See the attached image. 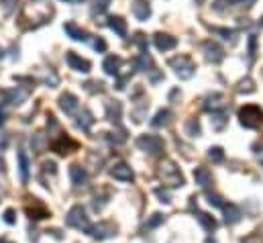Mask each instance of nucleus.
<instances>
[{
	"label": "nucleus",
	"instance_id": "35",
	"mask_svg": "<svg viewBox=\"0 0 263 243\" xmlns=\"http://www.w3.org/2000/svg\"><path fill=\"white\" fill-rule=\"evenodd\" d=\"M108 4H110V0H94V6H92V10L94 13H104V10L108 8Z\"/></svg>",
	"mask_w": 263,
	"mask_h": 243
},
{
	"label": "nucleus",
	"instance_id": "33",
	"mask_svg": "<svg viewBox=\"0 0 263 243\" xmlns=\"http://www.w3.org/2000/svg\"><path fill=\"white\" fill-rule=\"evenodd\" d=\"M163 223V215L162 213H155V215H151V219L145 223V229H155V227H159Z\"/></svg>",
	"mask_w": 263,
	"mask_h": 243
},
{
	"label": "nucleus",
	"instance_id": "8",
	"mask_svg": "<svg viewBox=\"0 0 263 243\" xmlns=\"http://www.w3.org/2000/svg\"><path fill=\"white\" fill-rule=\"evenodd\" d=\"M202 51H204V57L210 62V64H221L224 60V51L223 47L216 41L208 39V41H204L202 43Z\"/></svg>",
	"mask_w": 263,
	"mask_h": 243
},
{
	"label": "nucleus",
	"instance_id": "46",
	"mask_svg": "<svg viewBox=\"0 0 263 243\" xmlns=\"http://www.w3.org/2000/svg\"><path fill=\"white\" fill-rule=\"evenodd\" d=\"M0 243H13V241H8V239H4V237H2V239H0Z\"/></svg>",
	"mask_w": 263,
	"mask_h": 243
},
{
	"label": "nucleus",
	"instance_id": "32",
	"mask_svg": "<svg viewBox=\"0 0 263 243\" xmlns=\"http://www.w3.org/2000/svg\"><path fill=\"white\" fill-rule=\"evenodd\" d=\"M186 133H188L190 137H198V135H200V123H198L196 119L188 121V125H186Z\"/></svg>",
	"mask_w": 263,
	"mask_h": 243
},
{
	"label": "nucleus",
	"instance_id": "31",
	"mask_svg": "<svg viewBox=\"0 0 263 243\" xmlns=\"http://www.w3.org/2000/svg\"><path fill=\"white\" fill-rule=\"evenodd\" d=\"M106 204H108V194H106V196H98V194L94 196V200H92V208H94L96 213H100Z\"/></svg>",
	"mask_w": 263,
	"mask_h": 243
},
{
	"label": "nucleus",
	"instance_id": "12",
	"mask_svg": "<svg viewBox=\"0 0 263 243\" xmlns=\"http://www.w3.org/2000/svg\"><path fill=\"white\" fill-rule=\"evenodd\" d=\"M224 96L221 94V92H212V94H208L206 98H204V109L206 110H212V112H219L224 109Z\"/></svg>",
	"mask_w": 263,
	"mask_h": 243
},
{
	"label": "nucleus",
	"instance_id": "13",
	"mask_svg": "<svg viewBox=\"0 0 263 243\" xmlns=\"http://www.w3.org/2000/svg\"><path fill=\"white\" fill-rule=\"evenodd\" d=\"M110 176H112L114 180H121V182H131V180L135 178V174H133L131 166H127V164H117V166H112Z\"/></svg>",
	"mask_w": 263,
	"mask_h": 243
},
{
	"label": "nucleus",
	"instance_id": "22",
	"mask_svg": "<svg viewBox=\"0 0 263 243\" xmlns=\"http://www.w3.org/2000/svg\"><path fill=\"white\" fill-rule=\"evenodd\" d=\"M70 178H72V182H74V186H82V184H86V180H88V174H86V170H84L82 166L74 164V166L70 168Z\"/></svg>",
	"mask_w": 263,
	"mask_h": 243
},
{
	"label": "nucleus",
	"instance_id": "42",
	"mask_svg": "<svg viewBox=\"0 0 263 243\" xmlns=\"http://www.w3.org/2000/svg\"><path fill=\"white\" fill-rule=\"evenodd\" d=\"M228 2H233L235 6H251L255 0H228Z\"/></svg>",
	"mask_w": 263,
	"mask_h": 243
},
{
	"label": "nucleus",
	"instance_id": "25",
	"mask_svg": "<svg viewBox=\"0 0 263 243\" xmlns=\"http://www.w3.org/2000/svg\"><path fill=\"white\" fill-rule=\"evenodd\" d=\"M169 119H171V112H169L167 109H162V110H159L155 117L151 119V127H155V129H159V127H165V125L169 123Z\"/></svg>",
	"mask_w": 263,
	"mask_h": 243
},
{
	"label": "nucleus",
	"instance_id": "16",
	"mask_svg": "<svg viewBox=\"0 0 263 243\" xmlns=\"http://www.w3.org/2000/svg\"><path fill=\"white\" fill-rule=\"evenodd\" d=\"M2 94H4V98H6V102L8 104H20L22 100H25L27 96H29V88H25V90H22V88H13V90H4L2 92Z\"/></svg>",
	"mask_w": 263,
	"mask_h": 243
},
{
	"label": "nucleus",
	"instance_id": "14",
	"mask_svg": "<svg viewBox=\"0 0 263 243\" xmlns=\"http://www.w3.org/2000/svg\"><path fill=\"white\" fill-rule=\"evenodd\" d=\"M60 109L65 112V114H74L78 110V98L72 92H63L60 96Z\"/></svg>",
	"mask_w": 263,
	"mask_h": 243
},
{
	"label": "nucleus",
	"instance_id": "10",
	"mask_svg": "<svg viewBox=\"0 0 263 243\" xmlns=\"http://www.w3.org/2000/svg\"><path fill=\"white\" fill-rule=\"evenodd\" d=\"M153 43H155V47L159 51H169V49H174L178 45V39L171 37V35H167V33H155L153 35Z\"/></svg>",
	"mask_w": 263,
	"mask_h": 243
},
{
	"label": "nucleus",
	"instance_id": "28",
	"mask_svg": "<svg viewBox=\"0 0 263 243\" xmlns=\"http://www.w3.org/2000/svg\"><path fill=\"white\" fill-rule=\"evenodd\" d=\"M212 127L216 131H223L224 129V125L228 123V119H226V112L224 110H219V112H212Z\"/></svg>",
	"mask_w": 263,
	"mask_h": 243
},
{
	"label": "nucleus",
	"instance_id": "2",
	"mask_svg": "<svg viewBox=\"0 0 263 243\" xmlns=\"http://www.w3.org/2000/svg\"><path fill=\"white\" fill-rule=\"evenodd\" d=\"M239 121H241L243 127L247 129H257V127L263 123V112L255 104H245V107L239 109Z\"/></svg>",
	"mask_w": 263,
	"mask_h": 243
},
{
	"label": "nucleus",
	"instance_id": "38",
	"mask_svg": "<svg viewBox=\"0 0 263 243\" xmlns=\"http://www.w3.org/2000/svg\"><path fill=\"white\" fill-rule=\"evenodd\" d=\"M155 194H157V199L162 200V202H171V194L165 190V188H155Z\"/></svg>",
	"mask_w": 263,
	"mask_h": 243
},
{
	"label": "nucleus",
	"instance_id": "34",
	"mask_svg": "<svg viewBox=\"0 0 263 243\" xmlns=\"http://www.w3.org/2000/svg\"><path fill=\"white\" fill-rule=\"evenodd\" d=\"M208 157H210L212 161H216V164H219V161H223V159H224L223 147H210V149H208Z\"/></svg>",
	"mask_w": 263,
	"mask_h": 243
},
{
	"label": "nucleus",
	"instance_id": "15",
	"mask_svg": "<svg viewBox=\"0 0 263 243\" xmlns=\"http://www.w3.org/2000/svg\"><path fill=\"white\" fill-rule=\"evenodd\" d=\"M27 215L31 219H35V221H41V219L49 217V211H47V206L41 204L37 199H33V206H27Z\"/></svg>",
	"mask_w": 263,
	"mask_h": 243
},
{
	"label": "nucleus",
	"instance_id": "30",
	"mask_svg": "<svg viewBox=\"0 0 263 243\" xmlns=\"http://www.w3.org/2000/svg\"><path fill=\"white\" fill-rule=\"evenodd\" d=\"M206 199H208V204L210 206H214V208H224V199L221 194H212V192H208L206 194Z\"/></svg>",
	"mask_w": 263,
	"mask_h": 243
},
{
	"label": "nucleus",
	"instance_id": "24",
	"mask_svg": "<svg viewBox=\"0 0 263 243\" xmlns=\"http://www.w3.org/2000/svg\"><path fill=\"white\" fill-rule=\"evenodd\" d=\"M78 127H80V129H82V131H90V127H92L94 125V117H92V112H90L88 109H84L82 112H80L78 114Z\"/></svg>",
	"mask_w": 263,
	"mask_h": 243
},
{
	"label": "nucleus",
	"instance_id": "18",
	"mask_svg": "<svg viewBox=\"0 0 263 243\" xmlns=\"http://www.w3.org/2000/svg\"><path fill=\"white\" fill-rule=\"evenodd\" d=\"M121 66H122V60L119 55H108L104 60V64H102V69H104L108 76H119Z\"/></svg>",
	"mask_w": 263,
	"mask_h": 243
},
{
	"label": "nucleus",
	"instance_id": "11",
	"mask_svg": "<svg viewBox=\"0 0 263 243\" xmlns=\"http://www.w3.org/2000/svg\"><path fill=\"white\" fill-rule=\"evenodd\" d=\"M194 180H196V184L200 188H210L212 186V174L208 168H204V166H198V168H194Z\"/></svg>",
	"mask_w": 263,
	"mask_h": 243
},
{
	"label": "nucleus",
	"instance_id": "1",
	"mask_svg": "<svg viewBox=\"0 0 263 243\" xmlns=\"http://www.w3.org/2000/svg\"><path fill=\"white\" fill-rule=\"evenodd\" d=\"M157 176L162 178V182L165 186H171V188H178V186H184V176H182L180 168L176 166V161L171 159H163L162 166L157 170Z\"/></svg>",
	"mask_w": 263,
	"mask_h": 243
},
{
	"label": "nucleus",
	"instance_id": "41",
	"mask_svg": "<svg viewBox=\"0 0 263 243\" xmlns=\"http://www.w3.org/2000/svg\"><path fill=\"white\" fill-rule=\"evenodd\" d=\"M92 45H94V49H96V51H100V53H102V51H106V41L102 39V37H96Z\"/></svg>",
	"mask_w": 263,
	"mask_h": 243
},
{
	"label": "nucleus",
	"instance_id": "4",
	"mask_svg": "<svg viewBox=\"0 0 263 243\" xmlns=\"http://www.w3.org/2000/svg\"><path fill=\"white\" fill-rule=\"evenodd\" d=\"M65 223H67V227H74L78 231H88L90 229V221L86 217V211H84V206H80V204L70 208V213L65 215Z\"/></svg>",
	"mask_w": 263,
	"mask_h": 243
},
{
	"label": "nucleus",
	"instance_id": "6",
	"mask_svg": "<svg viewBox=\"0 0 263 243\" xmlns=\"http://www.w3.org/2000/svg\"><path fill=\"white\" fill-rule=\"evenodd\" d=\"M51 149L55 154H60V155H67V154H72L74 149H78V143L74 141V139L70 137V135H65V133H61L57 139H53L51 141Z\"/></svg>",
	"mask_w": 263,
	"mask_h": 243
},
{
	"label": "nucleus",
	"instance_id": "23",
	"mask_svg": "<svg viewBox=\"0 0 263 243\" xmlns=\"http://www.w3.org/2000/svg\"><path fill=\"white\" fill-rule=\"evenodd\" d=\"M106 112H108V119L112 123H121V112H122V107H121V102L119 100H108L106 102Z\"/></svg>",
	"mask_w": 263,
	"mask_h": 243
},
{
	"label": "nucleus",
	"instance_id": "20",
	"mask_svg": "<svg viewBox=\"0 0 263 243\" xmlns=\"http://www.w3.org/2000/svg\"><path fill=\"white\" fill-rule=\"evenodd\" d=\"M241 217H243V213H241V208L239 206H235V204H224V223L226 225H235V223H239L241 221Z\"/></svg>",
	"mask_w": 263,
	"mask_h": 243
},
{
	"label": "nucleus",
	"instance_id": "3",
	"mask_svg": "<svg viewBox=\"0 0 263 243\" xmlns=\"http://www.w3.org/2000/svg\"><path fill=\"white\" fill-rule=\"evenodd\" d=\"M169 66L174 67V72L180 80H190L196 72V64L192 62L190 55H176L169 60Z\"/></svg>",
	"mask_w": 263,
	"mask_h": 243
},
{
	"label": "nucleus",
	"instance_id": "43",
	"mask_svg": "<svg viewBox=\"0 0 263 243\" xmlns=\"http://www.w3.org/2000/svg\"><path fill=\"white\" fill-rule=\"evenodd\" d=\"M43 172H55V161H45L43 164Z\"/></svg>",
	"mask_w": 263,
	"mask_h": 243
},
{
	"label": "nucleus",
	"instance_id": "37",
	"mask_svg": "<svg viewBox=\"0 0 263 243\" xmlns=\"http://www.w3.org/2000/svg\"><path fill=\"white\" fill-rule=\"evenodd\" d=\"M0 4H2V8H4V15H10L13 8L19 4V0H0Z\"/></svg>",
	"mask_w": 263,
	"mask_h": 243
},
{
	"label": "nucleus",
	"instance_id": "7",
	"mask_svg": "<svg viewBox=\"0 0 263 243\" xmlns=\"http://www.w3.org/2000/svg\"><path fill=\"white\" fill-rule=\"evenodd\" d=\"M88 233H90V237L102 241V239H108L112 235H117V227H114L112 223H108V221H100L96 225H90Z\"/></svg>",
	"mask_w": 263,
	"mask_h": 243
},
{
	"label": "nucleus",
	"instance_id": "45",
	"mask_svg": "<svg viewBox=\"0 0 263 243\" xmlns=\"http://www.w3.org/2000/svg\"><path fill=\"white\" fill-rule=\"evenodd\" d=\"M2 170H4V161H2V159H0V172H2Z\"/></svg>",
	"mask_w": 263,
	"mask_h": 243
},
{
	"label": "nucleus",
	"instance_id": "40",
	"mask_svg": "<svg viewBox=\"0 0 263 243\" xmlns=\"http://www.w3.org/2000/svg\"><path fill=\"white\" fill-rule=\"evenodd\" d=\"M255 49H257V37L255 35H251L249 37V55H251V60L255 57Z\"/></svg>",
	"mask_w": 263,
	"mask_h": 243
},
{
	"label": "nucleus",
	"instance_id": "17",
	"mask_svg": "<svg viewBox=\"0 0 263 243\" xmlns=\"http://www.w3.org/2000/svg\"><path fill=\"white\" fill-rule=\"evenodd\" d=\"M133 15L139 21H147L151 17V6L147 0H135L133 2Z\"/></svg>",
	"mask_w": 263,
	"mask_h": 243
},
{
	"label": "nucleus",
	"instance_id": "39",
	"mask_svg": "<svg viewBox=\"0 0 263 243\" xmlns=\"http://www.w3.org/2000/svg\"><path fill=\"white\" fill-rule=\"evenodd\" d=\"M210 31L223 35V39H228V37H233V35H235V31H231V29H221V27H210Z\"/></svg>",
	"mask_w": 263,
	"mask_h": 243
},
{
	"label": "nucleus",
	"instance_id": "48",
	"mask_svg": "<svg viewBox=\"0 0 263 243\" xmlns=\"http://www.w3.org/2000/svg\"><path fill=\"white\" fill-rule=\"evenodd\" d=\"M259 159H261V164H263V152H261V155H259Z\"/></svg>",
	"mask_w": 263,
	"mask_h": 243
},
{
	"label": "nucleus",
	"instance_id": "36",
	"mask_svg": "<svg viewBox=\"0 0 263 243\" xmlns=\"http://www.w3.org/2000/svg\"><path fill=\"white\" fill-rule=\"evenodd\" d=\"M15 215H17V213H15V208H6L4 215H2L4 223H6V225H15V223H17V217H15Z\"/></svg>",
	"mask_w": 263,
	"mask_h": 243
},
{
	"label": "nucleus",
	"instance_id": "47",
	"mask_svg": "<svg viewBox=\"0 0 263 243\" xmlns=\"http://www.w3.org/2000/svg\"><path fill=\"white\" fill-rule=\"evenodd\" d=\"M259 25H261V27H263V17H261V19H259Z\"/></svg>",
	"mask_w": 263,
	"mask_h": 243
},
{
	"label": "nucleus",
	"instance_id": "19",
	"mask_svg": "<svg viewBox=\"0 0 263 243\" xmlns=\"http://www.w3.org/2000/svg\"><path fill=\"white\" fill-rule=\"evenodd\" d=\"M106 25L119 35V37H127V21L122 17H110L106 21Z\"/></svg>",
	"mask_w": 263,
	"mask_h": 243
},
{
	"label": "nucleus",
	"instance_id": "44",
	"mask_svg": "<svg viewBox=\"0 0 263 243\" xmlns=\"http://www.w3.org/2000/svg\"><path fill=\"white\" fill-rule=\"evenodd\" d=\"M65 2H70V4H82L84 0H65Z\"/></svg>",
	"mask_w": 263,
	"mask_h": 243
},
{
	"label": "nucleus",
	"instance_id": "26",
	"mask_svg": "<svg viewBox=\"0 0 263 243\" xmlns=\"http://www.w3.org/2000/svg\"><path fill=\"white\" fill-rule=\"evenodd\" d=\"M196 219H198V223L206 229V231H214L216 229V221H214V217H210L208 213H200L196 211Z\"/></svg>",
	"mask_w": 263,
	"mask_h": 243
},
{
	"label": "nucleus",
	"instance_id": "29",
	"mask_svg": "<svg viewBox=\"0 0 263 243\" xmlns=\"http://www.w3.org/2000/svg\"><path fill=\"white\" fill-rule=\"evenodd\" d=\"M237 90L251 94V92H255V82H253L251 78H245V80H241V82H239V88H237Z\"/></svg>",
	"mask_w": 263,
	"mask_h": 243
},
{
	"label": "nucleus",
	"instance_id": "27",
	"mask_svg": "<svg viewBox=\"0 0 263 243\" xmlns=\"http://www.w3.org/2000/svg\"><path fill=\"white\" fill-rule=\"evenodd\" d=\"M19 166H20V182L29 180V157L25 152H19Z\"/></svg>",
	"mask_w": 263,
	"mask_h": 243
},
{
	"label": "nucleus",
	"instance_id": "21",
	"mask_svg": "<svg viewBox=\"0 0 263 243\" xmlns=\"http://www.w3.org/2000/svg\"><path fill=\"white\" fill-rule=\"evenodd\" d=\"M63 31L70 35L74 41H86V39H88V33H86L84 29H80L76 22H65V25H63Z\"/></svg>",
	"mask_w": 263,
	"mask_h": 243
},
{
	"label": "nucleus",
	"instance_id": "5",
	"mask_svg": "<svg viewBox=\"0 0 263 243\" xmlns=\"http://www.w3.org/2000/svg\"><path fill=\"white\" fill-rule=\"evenodd\" d=\"M137 147L149 155H159L163 152V139L157 135H141L137 137Z\"/></svg>",
	"mask_w": 263,
	"mask_h": 243
},
{
	"label": "nucleus",
	"instance_id": "9",
	"mask_svg": "<svg viewBox=\"0 0 263 243\" xmlns=\"http://www.w3.org/2000/svg\"><path fill=\"white\" fill-rule=\"evenodd\" d=\"M65 62H67V66H70L72 69H76V72H82V74H88L90 67H92V64H90L88 60L80 57V55L74 53V51H67V53H65Z\"/></svg>",
	"mask_w": 263,
	"mask_h": 243
}]
</instances>
